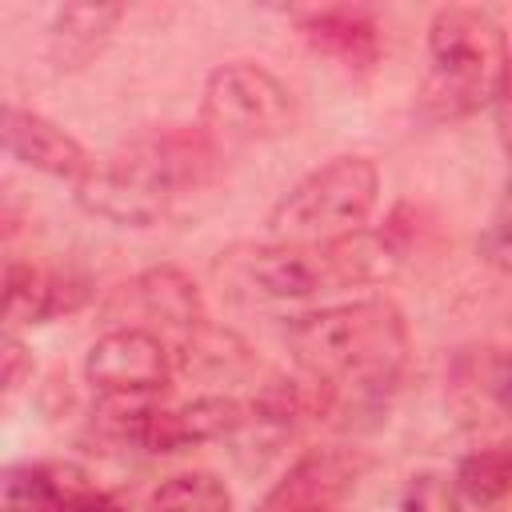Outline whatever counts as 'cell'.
<instances>
[{"label": "cell", "mask_w": 512, "mask_h": 512, "mask_svg": "<svg viewBox=\"0 0 512 512\" xmlns=\"http://www.w3.org/2000/svg\"><path fill=\"white\" fill-rule=\"evenodd\" d=\"M224 176V148L188 124L144 128L76 188L80 204L112 224L148 228L204 196Z\"/></svg>", "instance_id": "cell-1"}, {"label": "cell", "mask_w": 512, "mask_h": 512, "mask_svg": "<svg viewBox=\"0 0 512 512\" xmlns=\"http://www.w3.org/2000/svg\"><path fill=\"white\" fill-rule=\"evenodd\" d=\"M284 344L296 368L336 396L340 388L384 392L408 364V324L392 300H352L304 312L284 328Z\"/></svg>", "instance_id": "cell-2"}, {"label": "cell", "mask_w": 512, "mask_h": 512, "mask_svg": "<svg viewBox=\"0 0 512 512\" xmlns=\"http://www.w3.org/2000/svg\"><path fill=\"white\" fill-rule=\"evenodd\" d=\"M400 244L388 232H356L328 244H240L224 252L228 272L264 296L304 300L320 292H340L356 284H380L400 268Z\"/></svg>", "instance_id": "cell-3"}, {"label": "cell", "mask_w": 512, "mask_h": 512, "mask_svg": "<svg viewBox=\"0 0 512 512\" xmlns=\"http://www.w3.org/2000/svg\"><path fill=\"white\" fill-rule=\"evenodd\" d=\"M504 28L472 4H448L428 24V72L420 84V112L428 120H460L488 104L508 72Z\"/></svg>", "instance_id": "cell-4"}, {"label": "cell", "mask_w": 512, "mask_h": 512, "mask_svg": "<svg viewBox=\"0 0 512 512\" xmlns=\"http://www.w3.org/2000/svg\"><path fill=\"white\" fill-rule=\"evenodd\" d=\"M380 196V172L368 156H332L300 176L268 212L272 240L328 244L364 232Z\"/></svg>", "instance_id": "cell-5"}, {"label": "cell", "mask_w": 512, "mask_h": 512, "mask_svg": "<svg viewBox=\"0 0 512 512\" xmlns=\"http://www.w3.org/2000/svg\"><path fill=\"white\" fill-rule=\"evenodd\" d=\"M292 124H296V100L288 84L272 76L264 64L232 60L204 80L200 128L220 148L280 140L292 132Z\"/></svg>", "instance_id": "cell-6"}, {"label": "cell", "mask_w": 512, "mask_h": 512, "mask_svg": "<svg viewBox=\"0 0 512 512\" xmlns=\"http://www.w3.org/2000/svg\"><path fill=\"white\" fill-rule=\"evenodd\" d=\"M84 376H88L92 392L104 400L108 412L148 408L152 396L168 388L172 352L156 332L120 324L88 348Z\"/></svg>", "instance_id": "cell-7"}, {"label": "cell", "mask_w": 512, "mask_h": 512, "mask_svg": "<svg viewBox=\"0 0 512 512\" xmlns=\"http://www.w3.org/2000/svg\"><path fill=\"white\" fill-rule=\"evenodd\" d=\"M116 428L124 440L140 444L144 452H180L188 444H204V440H220L240 432L252 420V404L236 400V396H196L180 408H128V412H112Z\"/></svg>", "instance_id": "cell-8"}, {"label": "cell", "mask_w": 512, "mask_h": 512, "mask_svg": "<svg viewBox=\"0 0 512 512\" xmlns=\"http://www.w3.org/2000/svg\"><path fill=\"white\" fill-rule=\"evenodd\" d=\"M368 464L372 460L360 448H312L280 476L256 512H332L368 472Z\"/></svg>", "instance_id": "cell-9"}, {"label": "cell", "mask_w": 512, "mask_h": 512, "mask_svg": "<svg viewBox=\"0 0 512 512\" xmlns=\"http://www.w3.org/2000/svg\"><path fill=\"white\" fill-rule=\"evenodd\" d=\"M88 304V280L72 268L8 260L4 268V324L8 332L72 316Z\"/></svg>", "instance_id": "cell-10"}, {"label": "cell", "mask_w": 512, "mask_h": 512, "mask_svg": "<svg viewBox=\"0 0 512 512\" xmlns=\"http://www.w3.org/2000/svg\"><path fill=\"white\" fill-rule=\"evenodd\" d=\"M4 148L24 168L44 172V176H56V180H68L76 188L96 172V160L88 156V148L76 136H68L48 116L28 112V108H16V104L4 108Z\"/></svg>", "instance_id": "cell-11"}, {"label": "cell", "mask_w": 512, "mask_h": 512, "mask_svg": "<svg viewBox=\"0 0 512 512\" xmlns=\"http://www.w3.org/2000/svg\"><path fill=\"white\" fill-rule=\"evenodd\" d=\"M112 304H124V308H132V312L144 320V324H132V328L156 332L152 324L160 320V328L180 332V340H188L192 332H200V328L208 324L196 280H192L184 268H176V264H160V268L140 272L132 284H124V288L116 292Z\"/></svg>", "instance_id": "cell-12"}, {"label": "cell", "mask_w": 512, "mask_h": 512, "mask_svg": "<svg viewBox=\"0 0 512 512\" xmlns=\"http://www.w3.org/2000/svg\"><path fill=\"white\" fill-rule=\"evenodd\" d=\"M100 500L104 492L76 464L40 460L4 472V512H96Z\"/></svg>", "instance_id": "cell-13"}, {"label": "cell", "mask_w": 512, "mask_h": 512, "mask_svg": "<svg viewBox=\"0 0 512 512\" xmlns=\"http://www.w3.org/2000/svg\"><path fill=\"white\" fill-rule=\"evenodd\" d=\"M296 32L308 40V48H316L352 76H368L380 60V24L364 8L336 4L296 12Z\"/></svg>", "instance_id": "cell-14"}, {"label": "cell", "mask_w": 512, "mask_h": 512, "mask_svg": "<svg viewBox=\"0 0 512 512\" xmlns=\"http://www.w3.org/2000/svg\"><path fill=\"white\" fill-rule=\"evenodd\" d=\"M124 8L120 4H64L48 28V60L56 72L92 64L112 40Z\"/></svg>", "instance_id": "cell-15"}, {"label": "cell", "mask_w": 512, "mask_h": 512, "mask_svg": "<svg viewBox=\"0 0 512 512\" xmlns=\"http://www.w3.org/2000/svg\"><path fill=\"white\" fill-rule=\"evenodd\" d=\"M252 420H272V424H304L324 416L336 404V392L312 376H296V380H272L268 388H260L252 400Z\"/></svg>", "instance_id": "cell-16"}, {"label": "cell", "mask_w": 512, "mask_h": 512, "mask_svg": "<svg viewBox=\"0 0 512 512\" xmlns=\"http://www.w3.org/2000/svg\"><path fill=\"white\" fill-rule=\"evenodd\" d=\"M456 492L460 500L476 504V508H488V504H500L512 496V440H500V444H484L476 452H468L460 464H456Z\"/></svg>", "instance_id": "cell-17"}, {"label": "cell", "mask_w": 512, "mask_h": 512, "mask_svg": "<svg viewBox=\"0 0 512 512\" xmlns=\"http://www.w3.org/2000/svg\"><path fill=\"white\" fill-rule=\"evenodd\" d=\"M148 508L152 512H232V492L212 472H176L152 492Z\"/></svg>", "instance_id": "cell-18"}, {"label": "cell", "mask_w": 512, "mask_h": 512, "mask_svg": "<svg viewBox=\"0 0 512 512\" xmlns=\"http://www.w3.org/2000/svg\"><path fill=\"white\" fill-rule=\"evenodd\" d=\"M480 256H484L500 276L512 280V176H508V184H504V192H500V204H496L488 228L480 232Z\"/></svg>", "instance_id": "cell-19"}, {"label": "cell", "mask_w": 512, "mask_h": 512, "mask_svg": "<svg viewBox=\"0 0 512 512\" xmlns=\"http://www.w3.org/2000/svg\"><path fill=\"white\" fill-rule=\"evenodd\" d=\"M456 480H448L444 472H420L408 480L400 512H456Z\"/></svg>", "instance_id": "cell-20"}, {"label": "cell", "mask_w": 512, "mask_h": 512, "mask_svg": "<svg viewBox=\"0 0 512 512\" xmlns=\"http://www.w3.org/2000/svg\"><path fill=\"white\" fill-rule=\"evenodd\" d=\"M0 360H4V392H16L20 380H24V372H32V356L24 352V344L16 340V332L4 336V352H0Z\"/></svg>", "instance_id": "cell-21"}, {"label": "cell", "mask_w": 512, "mask_h": 512, "mask_svg": "<svg viewBox=\"0 0 512 512\" xmlns=\"http://www.w3.org/2000/svg\"><path fill=\"white\" fill-rule=\"evenodd\" d=\"M488 396H492L504 412H512V352L492 364V372H488Z\"/></svg>", "instance_id": "cell-22"}, {"label": "cell", "mask_w": 512, "mask_h": 512, "mask_svg": "<svg viewBox=\"0 0 512 512\" xmlns=\"http://www.w3.org/2000/svg\"><path fill=\"white\" fill-rule=\"evenodd\" d=\"M496 120H500V132H504V144L512 148V60H508V72H504V84L496 92Z\"/></svg>", "instance_id": "cell-23"}, {"label": "cell", "mask_w": 512, "mask_h": 512, "mask_svg": "<svg viewBox=\"0 0 512 512\" xmlns=\"http://www.w3.org/2000/svg\"><path fill=\"white\" fill-rule=\"evenodd\" d=\"M96 512H124V508H116V504H112V500H108V496H104V500H100V508H96Z\"/></svg>", "instance_id": "cell-24"}]
</instances>
